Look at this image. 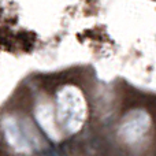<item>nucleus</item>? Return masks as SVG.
I'll return each instance as SVG.
<instances>
[{
  "instance_id": "3",
  "label": "nucleus",
  "mask_w": 156,
  "mask_h": 156,
  "mask_svg": "<svg viewBox=\"0 0 156 156\" xmlns=\"http://www.w3.org/2000/svg\"><path fill=\"white\" fill-rule=\"evenodd\" d=\"M37 119L40 122L41 127L45 130V133L49 136L51 138L54 140H59L60 138V132L58 129V125H56V119H55V111L54 107H52L49 103H43L37 107Z\"/></svg>"
},
{
  "instance_id": "4",
  "label": "nucleus",
  "mask_w": 156,
  "mask_h": 156,
  "mask_svg": "<svg viewBox=\"0 0 156 156\" xmlns=\"http://www.w3.org/2000/svg\"><path fill=\"white\" fill-rule=\"evenodd\" d=\"M4 129H5V136H7L8 141H10L18 151H22V152L30 151L29 141H27V138L23 136L21 127L16 125L15 121H12V119L4 121Z\"/></svg>"
},
{
  "instance_id": "2",
  "label": "nucleus",
  "mask_w": 156,
  "mask_h": 156,
  "mask_svg": "<svg viewBox=\"0 0 156 156\" xmlns=\"http://www.w3.org/2000/svg\"><path fill=\"white\" fill-rule=\"evenodd\" d=\"M151 127V118L144 111L136 110L125 116L121 127L119 136L127 144H137L145 138L147 133Z\"/></svg>"
},
{
  "instance_id": "1",
  "label": "nucleus",
  "mask_w": 156,
  "mask_h": 156,
  "mask_svg": "<svg viewBox=\"0 0 156 156\" xmlns=\"http://www.w3.org/2000/svg\"><path fill=\"white\" fill-rule=\"evenodd\" d=\"M88 116V105L82 92L73 85H66L58 92L55 119L60 134H76Z\"/></svg>"
}]
</instances>
